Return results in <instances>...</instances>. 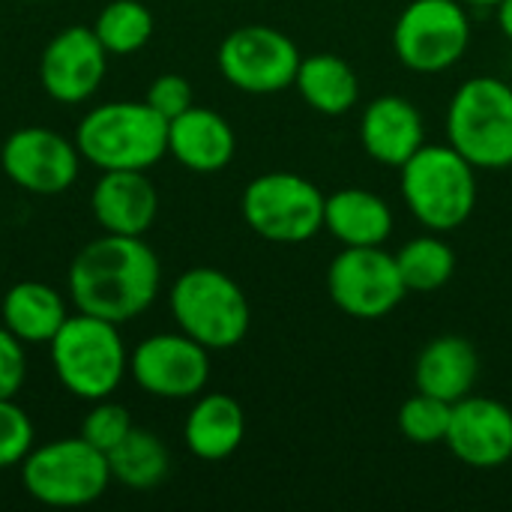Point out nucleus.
<instances>
[{"instance_id":"nucleus-1","label":"nucleus","mask_w":512,"mask_h":512,"mask_svg":"<svg viewBox=\"0 0 512 512\" xmlns=\"http://www.w3.org/2000/svg\"><path fill=\"white\" fill-rule=\"evenodd\" d=\"M162 288L159 255L144 237L102 234L81 246L69 264L66 291L78 312L129 324L144 315Z\"/></svg>"},{"instance_id":"nucleus-2","label":"nucleus","mask_w":512,"mask_h":512,"mask_svg":"<svg viewBox=\"0 0 512 512\" xmlns=\"http://www.w3.org/2000/svg\"><path fill=\"white\" fill-rule=\"evenodd\" d=\"M72 141L99 171H147L168 153V120L147 102H102L78 120Z\"/></svg>"},{"instance_id":"nucleus-3","label":"nucleus","mask_w":512,"mask_h":512,"mask_svg":"<svg viewBox=\"0 0 512 512\" xmlns=\"http://www.w3.org/2000/svg\"><path fill=\"white\" fill-rule=\"evenodd\" d=\"M51 369L66 393L81 402H99L117 393L129 375V351L120 324L75 312L48 342Z\"/></svg>"},{"instance_id":"nucleus-4","label":"nucleus","mask_w":512,"mask_h":512,"mask_svg":"<svg viewBox=\"0 0 512 512\" xmlns=\"http://www.w3.org/2000/svg\"><path fill=\"white\" fill-rule=\"evenodd\" d=\"M402 198L429 231H456L477 207V168L450 144H423L402 165Z\"/></svg>"},{"instance_id":"nucleus-5","label":"nucleus","mask_w":512,"mask_h":512,"mask_svg":"<svg viewBox=\"0 0 512 512\" xmlns=\"http://www.w3.org/2000/svg\"><path fill=\"white\" fill-rule=\"evenodd\" d=\"M177 330L201 342L207 351L237 348L252 324L249 297L216 267H192L180 273L168 294Z\"/></svg>"},{"instance_id":"nucleus-6","label":"nucleus","mask_w":512,"mask_h":512,"mask_svg":"<svg viewBox=\"0 0 512 512\" xmlns=\"http://www.w3.org/2000/svg\"><path fill=\"white\" fill-rule=\"evenodd\" d=\"M447 144L474 168L512 165V87L495 75L468 78L447 108Z\"/></svg>"},{"instance_id":"nucleus-7","label":"nucleus","mask_w":512,"mask_h":512,"mask_svg":"<svg viewBox=\"0 0 512 512\" xmlns=\"http://www.w3.org/2000/svg\"><path fill=\"white\" fill-rule=\"evenodd\" d=\"M27 495L45 507H87L111 486L108 456L78 438H57L33 447L18 465Z\"/></svg>"},{"instance_id":"nucleus-8","label":"nucleus","mask_w":512,"mask_h":512,"mask_svg":"<svg viewBox=\"0 0 512 512\" xmlns=\"http://www.w3.org/2000/svg\"><path fill=\"white\" fill-rule=\"evenodd\" d=\"M327 195L303 174L267 171L255 177L240 198L243 222L270 243H306L324 228Z\"/></svg>"},{"instance_id":"nucleus-9","label":"nucleus","mask_w":512,"mask_h":512,"mask_svg":"<svg viewBox=\"0 0 512 512\" xmlns=\"http://www.w3.org/2000/svg\"><path fill=\"white\" fill-rule=\"evenodd\" d=\"M471 45V18L459 0H411L393 24V51L411 72L453 69Z\"/></svg>"},{"instance_id":"nucleus-10","label":"nucleus","mask_w":512,"mask_h":512,"mask_svg":"<svg viewBox=\"0 0 512 512\" xmlns=\"http://www.w3.org/2000/svg\"><path fill=\"white\" fill-rule=\"evenodd\" d=\"M297 42L270 24H243L231 30L216 51L222 78L252 96H270L294 87L300 69Z\"/></svg>"},{"instance_id":"nucleus-11","label":"nucleus","mask_w":512,"mask_h":512,"mask_svg":"<svg viewBox=\"0 0 512 512\" xmlns=\"http://www.w3.org/2000/svg\"><path fill=\"white\" fill-rule=\"evenodd\" d=\"M327 291L336 309L360 321L390 315L408 294L396 255L381 246H345L327 267Z\"/></svg>"},{"instance_id":"nucleus-12","label":"nucleus","mask_w":512,"mask_h":512,"mask_svg":"<svg viewBox=\"0 0 512 512\" xmlns=\"http://www.w3.org/2000/svg\"><path fill=\"white\" fill-rule=\"evenodd\" d=\"M129 375L153 399H195L210 381V351L183 330L153 333L129 351Z\"/></svg>"},{"instance_id":"nucleus-13","label":"nucleus","mask_w":512,"mask_h":512,"mask_svg":"<svg viewBox=\"0 0 512 512\" xmlns=\"http://www.w3.org/2000/svg\"><path fill=\"white\" fill-rule=\"evenodd\" d=\"M81 153L75 141L45 126L15 129L0 147V168L12 186L30 195H60L81 171Z\"/></svg>"},{"instance_id":"nucleus-14","label":"nucleus","mask_w":512,"mask_h":512,"mask_svg":"<svg viewBox=\"0 0 512 512\" xmlns=\"http://www.w3.org/2000/svg\"><path fill=\"white\" fill-rule=\"evenodd\" d=\"M108 51L102 48L93 27L69 24L57 30L39 57V84L48 99L60 105L87 102L105 81Z\"/></svg>"},{"instance_id":"nucleus-15","label":"nucleus","mask_w":512,"mask_h":512,"mask_svg":"<svg viewBox=\"0 0 512 512\" xmlns=\"http://www.w3.org/2000/svg\"><path fill=\"white\" fill-rule=\"evenodd\" d=\"M444 444L468 468H501L512 459V411L489 396H465L453 405Z\"/></svg>"},{"instance_id":"nucleus-16","label":"nucleus","mask_w":512,"mask_h":512,"mask_svg":"<svg viewBox=\"0 0 512 512\" xmlns=\"http://www.w3.org/2000/svg\"><path fill=\"white\" fill-rule=\"evenodd\" d=\"M360 144L369 159L387 168H402L426 144L420 108L399 93L375 96L360 117Z\"/></svg>"},{"instance_id":"nucleus-17","label":"nucleus","mask_w":512,"mask_h":512,"mask_svg":"<svg viewBox=\"0 0 512 512\" xmlns=\"http://www.w3.org/2000/svg\"><path fill=\"white\" fill-rule=\"evenodd\" d=\"M90 213L105 234L144 237L159 213V192L147 171H102L90 192Z\"/></svg>"},{"instance_id":"nucleus-18","label":"nucleus","mask_w":512,"mask_h":512,"mask_svg":"<svg viewBox=\"0 0 512 512\" xmlns=\"http://www.w3.org/2000/svg\"><path fill=\"white\" fill-rule=\"evenodd\" d=\"M237 153V135L231 123L213 111L192 105L180 117L168 120V156L195 174H216L231 165Z\"/></svg>"},{"instance_id":"nucleus-19","label":"nucleus","mask_w":512,"mask_h":512,"mask_svg":"<svg viewBox=\"0 0 512 512\" xmlns=\"http://www.w3.org/2000/svg\"><path fill=\"white\" fill-rule=\"evenodd\" d=\"M246 438L243 405L228 393H201L183 423V441L201 462H222L240 450Z\"/></svg>"},{"instance_id":"nucleus-20","label":"nucleus","mask_w":512,"mask_h":512,"mask_svg":"<svg viewBox=\"0 0 512 512\" xmlns=\"http://www.w3.org/2000/svg\"><path fill=\"white\" fill-rule=\"evenodd\" d=\"M477 375H480L477 348L465 336H456V333L432 339L414 363L417 390L438 396L450 405L471 396Z\"/></svg>"},{"instance_id":"nucleus-21","label":"nucleus","mask_w":512,"mask_h":512,"mask_svg":"<svg viewBox=\"0 0 512 512\" xmlns=\"http://www.w3.org/2000/svg\"><path fill=\"white\" fill-rule=\"evenodd\" d=\"M69 318L66 297L36 279L15 282L0 297V321L24 345H48Z\"/></svg>"},{"instance_id":"nucleus-22","label":"nucleus","mask_w":512,"mask_h":512,"mask_svg":"<svg viewBox=\"0 0 512 512\" xmlns=\"http://www.w3.org/2000/svg\"><path fill=\"white\" fill-rule=\"evenodd\" d=\"M324 228L342 246H384L393 234V210L378 192L348 186L327 195Z\"/></svg>"},{"instance_id":"nucleus-23","label":"nucleus","mask_w":512,"mask_h":512,"mask_svg":"<svg viewBox=\"0 0 512 512\" xmlns=\"http://www.w3.org/2000/svg\"><path fill=\"white\" fill-rule=\"evenodd\" d=\"M294 87L300 90L303 102L324 117H342L360 99L357 72L351 69V63H345L339 54L330 51L303 57Z\"/></svg>"},{"instance_id":"nucleus-24","label":"nucleus","mask_w":512,"mask_h":512,"mask_svg":"<svg viewBox=\"0 0 512 512\" xmlns=\"http://www.w3.org/2000/svg\"><path fill=\"white\" fill-rule=\"evenodd\" d=\"M111 480L129 492H150L165 483L171 471V453L165 441L150 429H135L108 453Z\"/></svg>"},{"instance_id":"nucleus-25","label":"nucleus","mask_w":512,"mask_h":512,"mask_svg":"<svg viewBox=\"0 0 512 512\" xmlns=\"http://www.w3.org/2000/svg\"><path fill=\"white\" fill-rule=\"evenodd\" d=\"M396 264H399V273H402V282L408 291L429 294V291L444 288L453 279L456 252L444 237H438V231H432V234H420V237L408 240L396 252Z\"/></svg>"},{"instance_id":"nucleus-26","label":"nucleus","mask_w":512,"mask_h":512,"mask_svg":"<svg viewBox=\"0 0 512 512\" xmlns=\"http://www.w3.org/2000/svg\"><path fill=\"white\" fill-rule=\"evenodd\" d=\"M153 27V12L141 0H111L99 9L93 21V33L114 57L141 51L153 39Z\"/></svg>"},{"instance_id":"nucleus-27","label":"nucleus","mask_w":512,"mask_h":512,"mask_svg":"<svg viewBox=\"0 0 512 512\" xmlns=\"http://www.w3.org/2000/svg\"><path fill=\"white\" fill-rule=\"evenodd\" d=\"M450 417H453L450 402L417 390L399 408V432L405 435V441H411L417 447H435V444L447 441Z\"/></svg>"},{"instance_id":"nucleus-28","label":"nucleus","mask_w":512,"mask_h":512,"mask_svg":"<svg viewBox=\"0 0 512 512\" xmlns=\"http://www.w3.org/2000/svg\"><path fill=\"white\" fill-rule=\"evenodd\" d=\"M129 432H132V417L123 405L111 402V396L90 402V411L81 423V438L87 444H93L96 450L108 456Z\"/></svg>"},{"instance_id":"nucleus-29","label":"nucleus","mask_w":512,"mask_h":512,"mask_svg":"<svg viewBox=\"0 0 512 512\" xmlns=\"http://www.w3.org/2000/svg\"><path fill=\"white\" fill-rule=\"evenodd\" d=\"M36 429L15 399H0V471L18 468L36 447Z\"/></svg>"},{"instance_id":"nucleus-30","label":"nucleus","mask_w":512,"mask_h":512,"mask_svg":"<svg viewBox=\"0 0 512 512\" xmlns=\"http://www.w3.org/2000/svg\"><path fill=\"white\" fill-rule=\"evenodd\" d=\"M144 102H147L153 111H159L165 120H174V117H180L186 108L195 105V93H192L189 78H183V75H177V72H165V75L153 78V84H150Z\"/></svg>"},{"instance_id":"nucleus-31","label":"nucleus","mask_w":512,"mask_h":512,"mask_svg":"<svg viewBox=\"0 0 512 512\" xmlns=\"http://www.w3.org/2000/svg\"><path fill=\"white\" fill-rule=\"evenodd\" d=\"M24 381H27L24 342L0 324V399H15Z\"/></svg>"},{"instance_id":"nucleus-32","label":"nucleus","mask_w":512,"mask_h":512,"mask_svg":"<svg viewBox=\"0 0 512 512\" xmlns=\"http://www.w3.org/2000/svg\"><path fill=\"white\" fill-rule=\"evenodd\" d=\"M495 9H498V27H501V33L512 42V0H501Z\"/></svg>"},{"instance_id":"nucleus-33","label":"nucleus","mask_w":512,"mask_h":512,"mask_svg":"<svg viewBox=\"0 0 512 512\" xmlns=\"http://www.w3.org/2000/svg\"><path fill=\"white\" fill-rule=\"evenodd\" d=\"M459 3H465V6H498L501 0H459Z\"/></svg>"}]
</instances>
